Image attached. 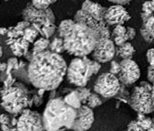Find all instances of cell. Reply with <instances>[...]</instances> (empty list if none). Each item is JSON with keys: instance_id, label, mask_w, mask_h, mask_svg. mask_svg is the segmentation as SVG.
<instances>
[{"instance_id": "obj_15", "label": "cell", "mask_w": 154, "mask_h": 131, "mask_svg": "<svg viewBox=\"0 0 154 131\" xmlns=\"http://www.w3.org/2000/svg\"><path fill=\"white\" fill-rule=\"evenodd\" d=\"M127 131H154V119L146 117L145 114L138 113L137 120L130 122Z\"/></svg>"}, {"instance_id": "obj_9", "label": "cell", "mask_w": 154, "mask_h": 131, "mask_svg": "<svg viewBox=\"0 0 154 131\" xmlns=\"http://www.w3.org/2000/svg\"><path fill=\"white\" fill-rule=\"evenodd\" d=\"M22 17L23 20L31 23H36L42 26L47 20H51L55 23V16L50 8L44 10L36 8L31 3H28L23 10Z\"/></svg>"}, {"instance_id": "obj_8", "label": "cell", "mask_w": 154, "mask_h": 131, "mask_svg": "<svg viewBox=\"0 0 154 131\" xmlns=\"http://www.w3.org/2000/svg\"><path fill=\"white\" fill-rule=\"evenodd\" d=\"M16 127L17 131H47L42 115L38 111L28 109L20 113Z\"/></svg>"}, {"instance_id": "obj_21", "label": "cell", "mask_w": 154, "mask_h": 131, "mask_svg": "<svg viewBox=\"0 0 154 131\" xmlns=\"http://www.w3.org/2000/svg\"><path fill=\"white\" fill-rule=\"evenodd\" d=\"M63 98L64 101H66L69 106H71V107L74 108V109H78L82 105L78 92L76 91V90H72L71 92H70L69 94H67V95L65 96Z\"/></svg>"}, {"instance_id": "obj_26", "label": "cell", "mask_w": 154, "mask_h": 131, "mask_svg": "<svg viewBox=\"0 0 154 131\" xmlns=\"http://www.w3.org/2000/svg\"><path fill=\"white\" fill-rule=\"evenodd\" d=\"M74 22V20H71V19H68V20H64L60 23V25L57 27V34L60 37H63L65 34L67 32L69 28L72 25L73 23Z\"/></svg>"}, {"instance_id": "obj_47", "label": "cell", "mask_w": 154, "mask_h": 131, "mask_svg": "<svg viewBox=\"0 0 154 131\" xmlns=\"http://www.w3.org/2000/svg\"><path fill=\"white\" fill-rule=\"evenodd\" d=\"M65 130H66V128H62V129H60V130H56V131H65Z\"/></svg>"}, {"instance_id": "obj_50", "label": "cell", "mask_w": 154, "mask_h": 131, "mask_svg": "<svg viewBox=\"0 0 154 131\" xmlns=\"http://www.w3.org/2000/svg\"><path fill=\"white\" fill-rule=\"evenodd\" d=\"M152 1H153V2H154V0H152Z\"/></svg>"}, {"instance_id": "obj_19", "label": "cell", "mask_w": 154, "mask_h": 131, "mask_svg": "<svg viewBox=\"0 0 154 131\" xmlns=\"http://www.w3.org/2000/svg\"><path fill=\"white\" fill-rule=\"evenodd\" d=\"M31 23L23 20L21 22H19L16 26L10 27L8 29V32L7 36L8 38H19L22 37L23 35L24 30L27 27L31 25Z\"/></svg>"}, {"instance_id": "obj_44", "label": "cell", "mask_w": 154, "mask_h": 131, "mask_svg": "<svg viewBox=\"0 0 154 131\" xmlns=\"http://www.w3.org/2000/svg\"><path fill=\"white\" fill-rule=\"evenodd\" d=\"M8 29L4 27L0 28V36H5V35H7L8 34Z\"/></svg>"}, {"instance_id": "obj_49", "label": "cell", "mask_w": 154, "mask_h": 131, "mask_svg": "<svg viewBox=\"0 0 154 131\" xmlns=\"http://www.w3.org/2000/svg\"><path fill=\"white\" fill-rule=\"evenodd\" d=\"M5 1H9V0H5Z\"/></svg>"}, {"instance_id": "obj_27", "label": "cell", "mask_w": 154, "mask_h": 131, "mask_svg": "<svg viewBox=\"0 0 154 131\" xmlns=\"http://www.w3.org/2000/svg\"><path fill=\"white\" fill-rule=\"evenodd\" d=\"M57 0H31V4L36 8L44 10L50 8V6L56 2Z\"/></svg>"}, {"instance_id": "obj_37", "label": "cell", "mask_w": 154, "mask_h": 131, "mask_svg": "<svg viewBox=\"0 0 154 131\" xmlns=\"http://www.w3.org/2000/svg\"><path fill=\"white\" fill-rule=\"evenodd\" d=\"M147 80L150 83L153 84L154 83V69L149 66L147 70Z\"/></svg>"}, {"instance_id": "obj_32", "label": "cell", "mask_w": 154, "mask_h": 131, "mask_svg": "<svg viewBox=\"0 0 154 131\" xmlns=\"http://www.w3.org/2000/svg\"><path fill=\"white\" fill-rule=\"evenodd\" d=\"M140 34L142 37L143 38V39H144V41L146 42L153 43L154 42V39L153 38V36H152L150 33L146 30V29L143 25L140 28Z\"/></svg>"}, {"instance_id": "obj_30", "label": "cell", "mask_w": 154, "mask_h": 131, "mask_svg": "<svg viewBox=\"0 0 154 131\" xmlns=\"http://www.w3.org/2000/svg\"><path fill=\"white\" fill-rule=\"evenodd\" d=\"M14 114H0V123L1 125H5L10 127H14L12 125Z\"/></svg>"}, {"instance_id": "obj_14", "label": "cell", "mask_w": 154, "mask_h": 131, "mask_svg": "<svg viewBox=\"0 0 154 131\" xmlns=\"http://www.w3.org/2000/svg\"><path fill=\"white\" fill-rule=\"evenodd\" d=\"M131 16L127 10L122 5H113L107 8L104 20L108 26L124 25L130 20Z\"/></svg>"}, {"instance_id": "obj_3", "label": "cell", "mask_w": 154, "mask_h": 131, "mask_svg": "<svg viewBox=\"0 0 154 131\" xmlns=\"http://www.w3.org/2000/svg\"><path fill=\"white\" fill-rule=\"evenodd\" d=\"M76 109L69 106L63 98H55L48 101L44 111L43 122L47 131L71 129L76 117Z\"/></svg>"}, {"instance_id": "obj_1", "label": "cell", "mask_w": 154, "mask_h": 131, "mask_svg": "<svg viewBox=\"0 0 154 131\" xmlns=\"http://www.w3.org/2000/svg\"><path fill=\"white\" fill-rule=\"evenodd\" d=\"M67 68L61 55L46 50L35 54L29 61L28 80L36 88L52 91L63 83Z\"/></svg>"}, {"instance_id": "obj_22", "label": "cell", "mask_w": 154, "mask_h": 131, "mask_svg": "<svg viewBox=\"0 0 154 131\" xmlns=\"http://www.w3.org/2000/svg\"><path fill=\"white\" fill-rule=\"evenodd\" d=\"M50 42L49 39L42 37V36L38 39L36 40L34 42V46H33V49L31 50L33 55L47 50V48L50 46Z\"/></svg>"}, {"instance_id": "obj_11", "label": "cell", "mask_w": 154, "mask_h": 131, "mask_svg": "<svg viewBox=\"0 0 154 131\" xmlns=\"http://www.w3.org/2000/svg\"><path fill=\"white\" fill-rule=\"evenodd\" d=\"M114 42L111 38H100L97 46L92 52V59L100 64H105L113 60L116 55Z\"/></svg>"}, {"instance_id": "obj_31", "label": "cell", "mask_w": 154, "mask_h": 131, "mask_svg": "<svg viewBox=\"0 0 154 131\" xmlns=\"http://www.w3.org/2000/svg\"><path fill=\"white\" fill-rule=\"evenodd\" d=\"M143 25L154 39V15L150 17L146 23H143Z\"/></svg>"}, {"instance_id": "obj_25", "label": "cell", "mask_w": 154, "mask_h": 131, "mask_svg": "<svg viewBox=\"0 0 154 131\" xmlns=\"http://www.w3.org/2000/svg\"><path fill=\"white\" fill-rule=\"evenodd\" d=\"M102 98L103 97H101L99 94L96 93V92H91L90 95L87 98L86 105H87L91 109L98 107L103 103Z\"/></svg>"}, {"instance_id": "obj_39", "label": "cell", "mask_w": 154, "mask_h": 131, "mask_svg": "<svg viewBox=\"0 0 154 131\" xmlns=\"http://www.w3.org/2000/svg\"><path fill=\"white\" fill-rule=\"evenodd\" d=\"M33 102L35 104L36 106H40L42 104V96L38 95V94H36V95H34L33 96Z\"/></svg>"}, {"instance_id": "obj_46", "label": "cell", "mask_w": 154, "mask_h": 131, "mask_svg": "<svg viewBox=\"0 0 154 131\" xmlns=\"http://www.w3.org/2000/svg\"><path fill=\"white\" fill-rule=\"evenodd\" d=\"M153 85V104H154V83L152 84Z\"/></svg>"}, {"instance_id": "obj_13", "label": "cell", "mask_w": 154, "mask_h": 131, "mask_svg": "<svg viewBox=\"0 0 154 131\" xmlns=\"http://www.w3.org/2000/svg\"><path fill=\"white\" fill-rule=\"evenodd\" d=\"M76 111V117L71 128V130L74 131L90 130L94 122V114L92 109L87 105L82 104Z\"/></svg>"}, {"instance_id": "obj_35", "label": "cell", "mask_w": 154, "mask_h": 131, "mask_svg": "<svg viewBox=\"0 0 154 131\" xmlns=\"http://www.w3.org/2000/svg\"><path fill=\"white\" fill-rule=\"evenodd\" d=\"M15 83H16V79H15V77L13 76L12 73H10V74H8V76H7L5 80L3 82V83H4V86L3 87H11L13 86Z\"/></svg>"}, {"instance_id": "obj_40", "label": "cell", "mask_w": 154, "mask_h": 131, "mask_svg": "<svg viewBox=\"0 0 154 131\" xmlns=\"http://www.w3.org/2000/svg\"><path fill=\"white\" fill-rule=\"evenodd\" d=\"M111 2L113 3V4H116V5H127L128 3L131 2L133 1V0H108Z\"/></svg>"}, {"instance_id": "obj_6", "label": "cell", "mask_w": 154, "mask_h": 131, "mask_svg": "<svg viewBox=\"0 0 154 131\" xmlns=\"http://www.w3.org/2000/svg\"><path fill=\"white\" fill-rule=\"evenodd\" d=\"M128 103L137 113L148 114L154 111L152 84L143 81L134 87L129 95Z\"/></svg>"}, {"instance_id": "obj_48", "label": "cell", "mask_w": 154, "mask_h": 131, "mask_svg": "<svg viewBox=\"0 0 154 131\" xmlns=\"http://www.w3.org/2000/svg\"><path fill=\"white\" fill-rule=\"evenodd\" d=\"M122 131H127V130H122Z\"/></svg>"}, {"instance_id": "obj_38", "label": "cell", "mask_w": 154, "mask_h": 131, "mask_svg": "<svg viewBox=\"0 0 154 131\" xmlns=\"http://www.w3.org/2000/svg\"><path fill=\"white\" fill-rule=\"evenodd\" d=\"M127 34L128 36L129 40H132L134 39L136 36L135 29L132 27H127Z\"/></svg>"}, {"instance_id": "obj_41", "label": "cell", "mask_w": 154, "mask_h": 131, "mask_svg": "<svg viewBox=\"0 0 154 131\" xmlns=\"http://www.w3.org/2000/svg\"><path fill=\"white\" fill-rule=\"evenodd\" d=\"M140 15H141L142 20H143V23H146L150 17L153 16V14H150V13H145V12H142Z\"/></svg>"}, {"instance_id": "obj_17", "label": "cell", "mask_w": 154, "mask_h": 131, "mask_svg": "<svg viewBox=\"0 0 154 131\" xmlns=\"http://www.w3.org/2000/svg\"><path fill=\"white\" fill-rule=\"evenodd\" d=\"M82 9L100 21H105L104 17L107 8L103 7L99 3L94 2L90 0H85L82 5Z\"/></svg>"}, {"instance_id": "obj_45", "label": "cell", "mask_w": 154, "mask_h": 131, "mask_svg": "<svg viewBox=\"0 0 154 131\" xmlns=\"http://www.w3.org/2000/svg\"><path fill=\"white\" fill-rule=\"evenodd\" d=\"M2 55H3V49L2 48L1 45H0V58L2 56Z\"/></svg>"}, {"instance_id": "obj_42", "label": "cell", "mask_w": 154, "mask_h": 131, "mask_svg": "<svg viewBox=\"0 0 154 131\" xmlns=\"http://www.w3.org/2000/svg\"><path fill=\"white\" fill-rule=\"evenodd\" d=\"M1 127L2 131H17V127H10L5 125H1Z\"/></svg>"}, {"instance_id": "obj_33", "label": "cell", "mask_w": 154, "mask_h": 131, "mask_svg": "<svg viewBox=\"0 0 154 131\" xmlns=\"http://www.w3.org/2000/svg\"><path fill=\"white\" fill-rule=\"evenodd\" d=\"M142 12L150 14L154 13V2L153 1H146L142 5Z\"/></svg>"}, {"instance_id": "obj_24", "label": "cell", "mask_w": 154, "mask_h": 131, "mask_svg": "<svg viewBox=\"0 0 154 131\" xmlns=\"http://www.w3.org/2000/svg\"><path fill=\"white\" fill-rule=\"evenodd\" d=\"M38 34H39V31L38 29L33 24H31L29 27H27L24 30L22 37L29 42L34 43L36 41Z\"/></svg>"}, {"instance_id": "obj_36", "label": "cell", "mask_w": 154, "mask_h": 131, "mask_svg": "<svg viewBox=\"0 0 154 131\" xmlns=\"http://www.w3.org/2000/svg\"><path fill=\"white\" fill-rule=\"evenodd\" d=\"M147 61L149 63V66L154 69V48L148 50L146 52Z\"/></svg>"}, {"instance_id": "obj_20", "label": "cell", "mask_w": 154, "mask_h": 131, "mask_svg": "<svg viewBox=\"0 0 154 131\" xmlns=\"http://www.w3.org/2000/svg\"><path fill=\"white\" fill-rule=\"evenodd\" d=\"M56 29L57 27L55 25V23L51 20H47L39 29V34H41L42 37L50 39L55 34Z\"/></svg>"}, {"instance_id": "obj_18", "label": "cell", "mask_w": 154, "mask_h": 131, "mask_svg": "<svg viewBox=\"0 0 154 131\" xmlns=\"http://www.w3.org/2000/svg\"><path fill=\"white\" fill-rule=\"evenodd\" d=\"M135 52V49L132 46V44L128 42L120 46L116 47V53L122 59L132 58Z\"/></svg>"}, {"instance_id": "obj_28", "label": "cell", "mask_w": 154, "mask_h": 131, "mask_svg": "<svg viewBox=\"0 0 154 131\" xmlns=\"http://www.w3.org/2000/svg\"><path fill=\"white\" fill-rule=\"evenodd\" d=\"M76 91L78 92L80 100L82 101V104H86L87 98H88V97L91 94L90 90H89V89H87L85 87H77Z\"/></svg>"}, {"instance_id": "obj_5", "label": "cell", "mask_w": 154, "mask_h": 131, "mask_svg": "<svg viewBox=\"0 0 154 131\" xmlns=\"http://www.w3.org/2000/svg\"><path fill=\"white\" fill-rule=\"evenodd\" d=\"M101 64L87 56L76 57L67 68L68 81L76 87H85L92 76L100 70Z\"/></svg>"}, {"instance_id": "obj_34", "label": "cell", "mask_w": 154, "mask_h": 131, "mask_svg": "<svg viewBox=\"0 0 154 131\" xmlns=\"http://www.w3.org/2000/svg\"><path fill=\"white\" fill-rule=\"evenodd\" d=\"M120 71H121L120 62L119 63L118 61H111L109 72L111 73V74L118 76V74H119Z\"/></svg>"}, {"instance_id": "obj_29", "label": "cell", "mask_w": 154, "mask_h": 131, "mask_svg": "<svg viewBox=\"0 0 154 131\" xmlns=\"http://www.w3.org/2000/svg\"><path fill=\"white\" fill-rule=\"evenodd\" d=\"M127 33V27L124 25H117L115 26L113 31L111 33V38L116 37V36H124Z\"/></svg>"}, {"instance_id": "obj_43", "label": "cell", "mask_w": 154, "mask_h": 131, "mask_svg": "<svg viewBox=\"0 0 154 131\" xmlns=\"http://www.w3.org/2000/svg\"><path fill=\"white\" fill-rule=\"evenodd\" d=\"M7 67H8V64H7V63L0 62V72H1V71H6Z\"/></svg>"}, {"instance_id": "obj_23", "label": "cell", "mask_w": 154, "mask_h": 131, "mask_svg": "<svg viewBox=\"0 0 154 131\" xmlns=\"http://www.w3.org/2000/svg\"><path fill=\"white\" fill-rule=\"evenodd\" d=\"M50 51L55 52L57 54H62L66 51L64 48V41L62 37H60L59 36H55L52 41L50 44Z\"/></svg>"}, {"instance_id": "obj_12", "label": "cell", "mask_w": 154, "mask_h": 131, "mask_svg": "<svg viewBox=\"0 0 154 131\" xmlns=\"http://www.w3.org/2000/svg\"><path fill=\"white\" fill-rule=\"evenodd\" d=\"M73 20L77 22L83 23L97 30L100 34V38H111V33L108 24L105 21H100L95 19L82 8L75 14Z\"/></svg>"}, {"instance_id": "obj_10", "label": "cell", "mask_w": 154, "mask_h": 131, "mask_svg": "<svg viewBox=\"0 0 154 131\" xmlns=\"http://www.w3.org/2000/svg\"><path fill=\"white\" fill-rule=\"evenodd\" d=\"M120 66L121 71L117 76L122 85H132L140 77V69L132 58L122 59Z\"/></svg>"}, {"instance_id": "obj_2", "label": "cell", "mask_w": 154, "mask_h": 131, "mask_svg": "<svg viewBox=\"0 0 154 131\" xmlns=\"http://www.w3.org/2000/svg\"><path fill=\"white\" fill-rule=\"evenodd\" d=\"M65 50L76 57L90 55L97 46L100 34L97 30L81 22L75 21L63 37Z\"/></svg>"}, {"instance_id": "obj_7", "label": "cell", "mask_w": 154, "mask_h": 131, "mask_svg": "<svg viewBox=\"0 0 154 131\" xmlns=\"http://www.w3.org/2000/svg\"><path fill=\"white\" fill-rule=\"evenodd\" d=\"M122 83L118 76L110 72L103 73L97 77L94 85V91L103 98H111L118 95Z\"/></svg>"}, {"instance_id": "obj_4", "label": "cell", "mask_w": 154, "mask_h": 131, "mask_svg": "<svg viewBox=\"0 0 154 131\" xmlns=\"http://www.w3.org/2000/svg\"><path fill=\"white\" fill-rule=\"evenodd\" d=\"M0 95L2 106L11 114L21 113L34 104L27 87L21 83L16 82L11 87H2L0 90Z\"/></svg>"}, {"instance_id": "obj_16", "label": "cell", "mask_w": 154, "mask_h": 131, "mask_svg": "<svg viewBox=\"0 0 154 131\" xmlns=\"http://www.w3.org/2000/svg\"><path fill=\"white\" fill-rule=\"evenodd\" d=\"M7 44L10 46L13 55L16 57L24 56L28 52L30 46V42L26 41L23 37L8 38Z\"/></svg>"}]
</instances>
